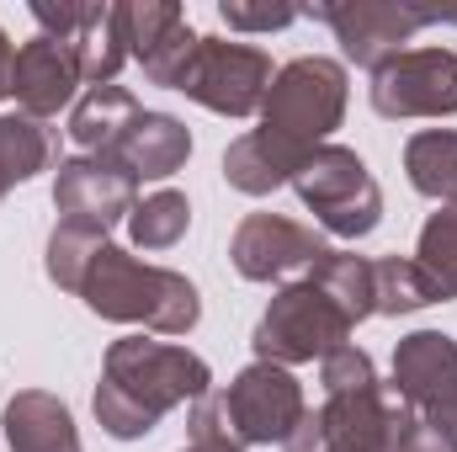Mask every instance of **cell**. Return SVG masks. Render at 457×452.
<instances>
[{"instance_id":"6da1fadb","label":"cell","mask_w":457,"mask_h":452,"mask_svg":"<svg viewBox=\"0 0 457 452\" xmlns=\"http://www.w3.org/2000/svg\"><path fill=\"white\" fill-rule=\"evenodd\" d=\"M208 389H213V367L197 351L170 346V340H149V336H122L107 346L91 410H96V426L107 437L138 442L176 405H197Z\"/></svg>"},{"instance_id":"7a4b0ae2","label":"cell","mask_w":457,"mask_h":452,"mask_svg":"<svg viewBox=\"0 0 457 452\" xmlns=\"http://www.w3.org/2000/svg\"><path fill=\"white\" fill-rule=\"evenodd\" d=\"M309 415V399H303V383L293 378V367H277V362H250L234 372L228 389H208L187 426H192V442L197 448H271V442H287L293 426Z\"/></svg>"},{"instance_id":"3957f363","label":"cell","mask_w":457,"mask_h":452,"mask_svg":"<svg viewBox=\"0 0 457 452\" xmlns=\"http://www.w3.org/2000/svg\"><path fill=\"white\" fill-rule=\"evenodd\" d=\"M80 298H86L91 314H102L112 325H144L154 336H187L203 320V298H197L187 272L149 266V261H138L117 245H107L91 261V272L80 282Z\"/></svg>"},{"instance_id":"277c9868","label":"cell","mask_w":457,"mask_h":452,"mask_svg":"<svg viewBox=\"0 0 457 452\" xmlns=\"http://www.w3.org/2000/svg\"><path fill=\"white\" fill-rule=\"evenodd\" d=\"M345 102H351V80H345L341 59L303 54L271 75V91L261 102V133H271L277 144L298 155H314L341 128Z\"/></svg>"},{"instance_id":"5b68a950","label":"cell","mask_w":457,"mask_h":452,"mask_svg":"<svg viewBox=\"0 0 457 452\" xmlns=\"http://www.w3.org/2000/svg\"><path fill=\"white\" fill-rule=\"evenodd\" d=\"M293 192L320 219V229L336 239H361L383 224V192H378L367 160L345 144H320L293 171Z\"/></svg>"},{"instance_id":"8992f818","label":"cell","mask_w":457,"mask_h":452,"mask_svg":"<svg viewBox=\"0 0 457 452\" xmlns=\"http://www.w3.org/2000/svg\"><path fill=\"white\" fill-rule=\"evenodd\" d=\"M351 331H356V325L330 304V293L314 288L309 277H298V282H287V288L266 304V314H261L250 346H255V362L298 367V362H325V356H336L341 346H351Z\"/></svg>"},{"instance_id":"52a82bcc","label":"cell","mask_w":457,"mask_h":452,"mask_svg":"<svg viewBox=\"0 0 457 452\" xmlns=\"http://www.w3.org/2000/svg\"><path fill=\"white\" fill-rule=\"evenodd\" d=\"M298 16H320L330 21L336 43L351 64L361 70H383L388 59L404 54V43L436 21L431 5H415V0H314V5H298Z\"/></svg>"},{"instance_id":"ba28073f","label":"cell","mask_w":457,"mask_h":452,"mask_svg":"<svg viewBox=\"0 0 457 452\" xmlns=\"http://www.w3.org/2000/svg\"><path fill=\"white\" fill-rule=\"evenodd\" d=\"M271 75L277 70H271L266 48L234 43V38H203L176 91L219 117H255L271 91Z\"/></svg>"},{"instance_id":"9c48e42d","label":"cell","mask_w":457,"mask_h":452,"mask_svg":"<svg viewBox=\"0 0 457 452\" xmlns=\"http://www.w3.org/2000/svg\"><path fill=\"white\" fill-rule=\"evenodd\" d=\"M372 113L388 122L457 113V54L453 48H404L372 75Z\"/></svg>"},{"instance_id":"30bf717a","label":"cell","mask_w":457,"mask_h":452,"mask_svg":"<svg viewBox=\"0 0 457 452\" xmlns=\"http://www.w3.org/2000/svg\"><path fill=\"white\" fill-rule=\"evenodd\" d=\"M32 21L43 38L64 43L86 86H117V70L128 64V43L117 27V5L96 0H32Z\"/></svg>"},{"instance_id":"8fae6325","label":"cell","mask_w":457,"mask_h":452,"mask_svg":"<svg viewBox=\"0 0 457 452\" xmlns=\"http://www.w3.org/2000/svg\"><path fill=\"white\" fill-rule=\"evenodd\" d=\"M325 250L330 245L314 229L287 213H250V219H239L234 239H228V261L245 282H282V288L309 277Z\"/></svg>"},{"instance_id":"7c38bea8","label":"cell","mask_w":457,"mask_h":452,"mask_svg":"<svg viewBox=\"0 0 457 452\" xmlns=\"http://www.w3.org/2000/svg\"><path fill=\"white\" fill-rule=\"evenodd\" d=\"M54 208L75 224H128V213L138 208V181L107 155H70L54 171Z\"/></svg>"},{"instance_id":"4fadbf2b","label":"cell","mask_w":457,"mask_h":452,"mask_svg":"<svg viewBox=\"0 0 457 452\" xmlns=\"http://www.w3.org/2000/svg\"><path fill=\"white\" fill-rule=\"evenodd\" d=\"M415 415L447 421L457 410V340L442 331H415L394 346V383Z\"/></svg>"},{"instance_id":"5bb4252c","label":"cell","mask_w":457,"mask_h":452,"mask_svg":"<svg viewBox=\"0 0 457 452\" xmlns=\"http://www.w3.org/2000/svg\"><path fill=\"white\" fill-rule=\"evenodd\" d=\"M320 421H325V437H330L336 452H388L394 448V431L410 421V405L378 378L367 389L325 394Z\"/></svg>"},{"instance_id":"9a60e30c","label":"cell","mask_w":457,"mask_h":452,"mask_svg":"<svg viewBox=\"0 0 457 452\" xmlns=\"http://www.w3.org/2000/svg\"><path fill=\"white\" fill-rule=\"evenodd\" d=\"M80 86H86V80H80V70H75V59H70L64 43H54V38L37 32V38H27V43L16 48V64H11L16 113L48 122V117H59L70 102H75Z\"/></svg>"},{"instance_id":"2e32d148","label":"cell","mask_w":457,"mask_h":452,"mask_svg":"<svg viewBox=\"0 0 457 452\" xmlns=\"http://www.w3.org/2000/svg\"><path fill=\"white\" fill-rule=\"evenodd\" d=\"M107 160H117L133 181H170L192 160V128L170 113H138L107 149Z\"/></svg>"},{"instance_id":"e0dca14e","label":"cell","mask_w":457,"mask_h":452,"mask_svg":"<svg viewBox=\"0 0 457 452\" xmlns=\"http://www.w3.org/2000/svg\"><path fill=\"white\" fill-rule=\"evenodd\" d=\"M5 448L11 452H80L75 415L48 389H21L5 405Z\"/></svg>"},{"instance_id":"ac0fdd59","label":"cell","mask_w":457,"mask_h":452,"mask_svg":"<svg viewBox=\"0 0 457 452\" xmlns=\"http://www.w3.org/2000/svg\"><path fill=\"white\" fill-rule=\"evenodd\" d=\"M303 160H309V155L277 144V138L261 133V128H250V133H239V138L224 149V181L234 187V192H245V197H266V192L287 187L293 171H298Z\"/></svg>"},{"instance_id":"d6986e66","label":"cell","mask_w":457,"mask_h":452,"mask_svg":"<svg viewBox=\"0 0 457 452\" xmlns=\"http://www.w3.org/2000/svg\"><path fill=\"white\" fill-rule=\"evenodd\" d=\"M59 171V128L37 122L27 113H0V203L11 187Z\"/></svg>"},{"instance_id":"ffe728a7","label":"cell","mask_w":457,"mask_h":452,"mask_svg":"<svg viewBox=\"0 0 457 452\" xmlns=\"http://www.w3.org/2000/svg\"><path fill=\"white\" fill-rule=\"evenodd\" d=\"M138 113L144 107L128 86H91L70 113V138L80 144V155H107Z\"/></svg>"},{"instance_id":"44dd1931","label":"cell","mask_w":457,"mask_h":452,"mask_svg":"<svg viewBox=\"0 0 457 452\" xmlns=\"http://www.w3.org/2000/svg\"><path fill=\"white\" fill-rule=\"evenodd\" d=\"M404 176L436 208L457 203V128H426L404 138Z\"/></svg>"},{"instance_id":"7402d4cb","label":"cell","mask_w":457,"mask_h":452,"mask_svg":"<svg viewBox=\"0 0 457 452\" xmlns=\"http://www.w3.org/2000/svg\"><path fill=\"white\" fill-rule=\"evenodd\" d=\"M309 282L330 293V304L341 309L351 325H361V320H372V314H378V309H372V261H367V255L325 250V255L314 261Z\"/></svg>"},{"instance_id":"603a6c76","label":"cell","mask_w":457,"mask_h":452,"mask_svg":"<svg viewBox=\"0 0 457 452\" xmlns=\"http://www.w3.org/2000/svg\"><path fill=\"white\" fill-rule=\"evenodd\" d=\"M102 250H107V229L59 219L54 234H48V255H43L48 282L64 288V293H80V282H86V272H91V261H96Z\"/></svg>"},{"instance_id":"cb8c5ba5","label":"cell","mask_w":457,"mask_h":452,"mask_svg":"<svg viewBox=\"0 0 457 452\" xmlns=\"http://www.w3.org/2000/svg\"><path fill=\"white\" fill-rule=\"evenodd\" d=\"M426 304H436V288L415 266V255H378L372 261V309L378 314H415Z\"/></svg>"},{"instance_id":"d4e9b609","label":"cell","mask_w":457,"mask_h":452,"mask_svg":"<svg viewBox=\"0 0 457 452\" xmlns=\"http://www.w3.org/2000/svg\"><path fill=\"white\" fill-rule=\"evenodd\" d=\"M415 266L431 277L436 304L457 298V203H442L426 224H420V245H415Z\"/></svg>"},{"instance_id":"484cf974","label":"cell","mask_w":457,"mask_h":452,"mask_svg":"<svg viewBox=\"0 0 457 452\" xmlns=\"http://www.w3.org/2000/svg\"><path fill=\"white\" fill-rule=\"evenodd\" d=\"M187 229H192V203H187V192H170V187L144 197L128 213V239L138 250H170V245H181Z\"/></svg>"},{"instance_id":"4316f807","label":"cell","mask_w":457,"mask_h":452,"mask_svg":"<svg viewBox=\"0 0 457 452\" xmlns=\"http://www.w3.org/2000/svg\"><path fill=\"white\" fill-rule=\"evenodd\" d=\"M219 16L228 32H282L298 21V5L287 0H219Z\"/></svg>"},{"instance_id":"83f0119b","label":"cell","mask_w":457,"mask_h":452,"mask_svg":"<svg viewBox=\"0 0 457 452\" xmlns=\"http://www.w3.org/2000/svg\"><path fill=\"white\" fill-rule=\"evenodd\" d=\"M388 452H457V437L442 421H426V415L410 410V421L394 431V448Z\"/></svg>"},{"instance_id":"f1b7e54d","label":"cell","mask_w":457,"mask_h":452,"mask_svg":"<svg viewBox=\"0 0 457 452\" xmlns=\"http://www.w3.org/2000/svg\"><path fill=\"white\" fill-rule=\"evenodd\" d=\"M282 452H336V448H330V437H325V421H320V410H309V415L293 426V437L282 442Z\"/></svg>"},{"instance_id":"f546056e","label":"cell","mask_w":457,"mask_h":452,"mask_svg":"<svg viewBox=\"0 0 457 452\" xmlns=\"http://www.w3.org/2000/svg\"><path fill=\"white\" fill-rule=\"evenodd\" d=\"M11 64H16V43H11L5 27H0V102L11 96Z\"/></svg>"},{"instance_id":"4dcf8cb0","label":"cell","mask_w":457,"mask_h":452,"mask_svg":"<svg viewBox=\"0 0 457 452\" xmlns=\"http://www.w3.org/2000/svg\"><path fill=\"white\" fill-rule=\"evenodd\" d=\"M431 11H436V21H453V27H457V0H447V5H431Z\"/></svg>"},{"instance_id":"1f68e13d","label":"cell","mask_w":457,"mask_h":452,"mask_svg":"<svg viewBox=\"0 0 457 452\" xmlns=\"http://www.w3.org/2000/svg\"><path fill=\"white\" fill-rule=\"evenodd\" d=\"M181 452H228V448H197V442H192V448H181Z\"/></svg>"},{"instance_id":"d6a6232c","label":"cell","mask_w":457,"mask_h":452,"mask_svg":"<svg viewBox=\"0 0 457 452\" xmlns=\"http://www.w3.org/2000/svg\"><path fill=\"white\" fill-rule=\"evenodd\" d=\"M442 426H447V431H453V437H457V410H453V415H447V421H442Z\"/></svg>"}]
</instances>
